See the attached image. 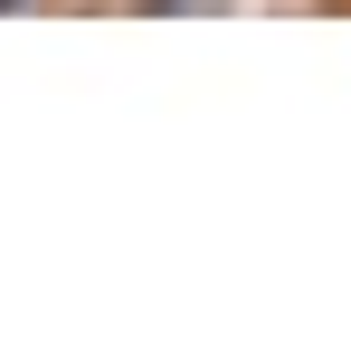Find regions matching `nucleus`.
Segmentation results:
<instances>
[{
    "label": "nucleus",
    "mask_w": 351,
    "mask_h": 351,
    "mask_svg": "<svg viewBox=\"0 0 351 351\" xmlns=\"http://www.w3.org/2000/svg\"><path fill=\"white\" fill-rule=\"evenodd\" d=\"M0 10H10V0H0Z\"/></svg>",
    "instance_id": "obj_2"
},
{
    "label": "nucleus",
    "mask_w": 351,
    "mask_h": 351,
    "mask_svg": "<svg viewBox=\"0 0 351 351\" xmlns=\"http://www.w3.org/2000/svg\"><path fill=\"white\" fill-rule=\"evenodd\" d=\"M143 10H228V0H143Z\"/></svg>",
    "instance_id": "obj_1"
}]
</instances>
